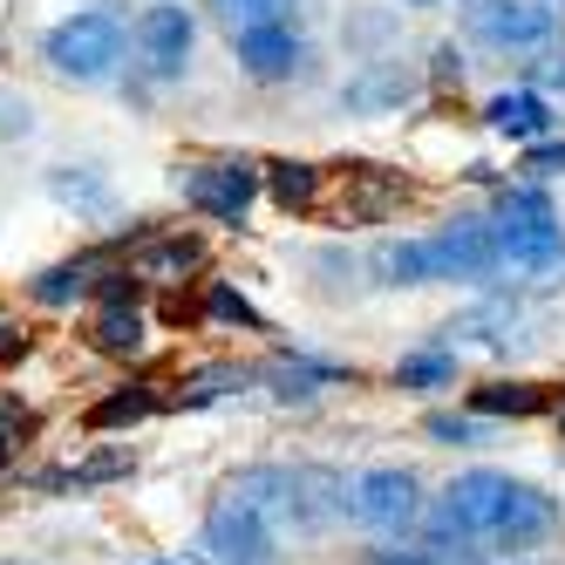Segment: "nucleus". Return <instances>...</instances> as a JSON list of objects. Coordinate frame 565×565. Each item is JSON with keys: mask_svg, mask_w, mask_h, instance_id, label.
Returning <instances> with one entry per match:
<instances>
[{"mask_svg": "<svg viewBox=\"0 0 565 565\" xmlns=\"http://www.w3.org/2000/svg\"><path fill=\"white\" fill-rule=\"evenodd\" d=\"M558 524H565V504L552 491H539L532 477H511V470H463L423 511L429 539L477 545L483 558L491 552H539Z\"/></svg>", "mask_w": 565, "mask_h": 565, "instance_id": "obj_1", "label": "nucleus"}, {"mask_svg": "<svg viewBox=\"0 0 565 565\" xmlns=\"http://www.w3.org/2000/svg\"><path fill=\"white\" fill-rule=\"evenodd\" d=\"M369 273L382 287H498L504 279V259H498V232L491 218H450L443 232H423V238H388L375 246Z\"/></svg>", "mask_w": 565, "mask_h": 565, "instance_id": "obj_2", "label": "nucleus"}, {"mask_svg": "<svg viewBox=\"0 0 565 565\" xmlns=\"http://www.w3.org/2000/svg\"><path fill=\"white\" fill-rule=\"evenodd\" d=\"M491 232H498L504 273H518V279H552V273H565V225H558V205L545 198L539 178H524V184H511L498 198Z\"/></svg>", "mask_w": 565, "mask_h": 565, "instance_id": "obj_3", "label": "nucleus"}, {"mask_svg": "<svg viewBox=\"0 0 565 565\" xmlns=\"http://www.w3.org/2000/svg\"><path fill=\"white\" fill-rule=\"evenodd\" d=\"M130 55V28L116 21L109 8H75L42 34V62L68 83H109Z\"/></svg>", "mask_w": 565, "mask_h": 565, "instance_id": "obj_4", "label": "nucleus"}, {"mask_svg": "<svg viewBox=\"0 0 565 565\" xmlns=\"http://www.w3.org/2000/svg\"><path fill=\"white\" fill-rule=\"evenodd\" d=\"M423 511H429L423 477L402 470V463H375V470H361V477L348 483V518L361 524V532L388 539V545L409 539V532H423Z\"/></svg>", "mask_w": 565, "mask_h": 565, "instance_id": "obj_5", "label": "nucleus"}, {"mask_svg": "<svg viewBox=\"0 0 565 565\" xmlns=\"http://www.w3.org/2000/svg\"><path fill=\"white\" fill-rule=\"evenodd\" d=\"M198 565H273L279 558V532H273V518H259L246 498H232L218 491L205 524H198V545H191Z\"/></svg>", "mask_w": 565, "mask_h": 565, "instance_id": "obj_6", "label": "nucleus"}, {"mask_svg": "<svg viewBox=\"0 0 565 565\" xmlns=\"http://www.w3.org/2000/svg\"><path fill=\"white\" fill-rule=\"evenodd\" d=\"M259 191H266V178H259V164H246V157H205V164L178 171V198L212 225H246Z\"/></svg>", "mask_w": 565, "mask_h": 565, "instance_id": "obj_7", "label": "nucleus"}, {"mask_svg": "<svg viewBox=\"0 0 565 565\" xmlns=\"http://www.w3.org/2000/svg\"><path fill=\"white\" fill-rule=\"evenodd\" d=\"M463 28H470V42L498 49V55H518V49L558 42V8H545V0H470Z\"/></svg>", "mask_w": 565, "mask_h": 565, "instance_id": "obj_8", "label": "nucleus"}, {"mask_svg": "<svg viewBox=\"0 0 565 565\" xmlns=\"http://www.w3.org/2000/svg\"><path fill=\"white\" fill-rule=\"evenodd\" d=\"M130 49H137V62L157 75V83H178V75L191 68V49H198L191 8H178V0H150V8L137 14V28H130Z\"/></svg>", "mask_w": 565, "mask_h": 565, "instance_id": "obj_9", "label": "nucleus"}, {"mask_svg": "<svg viewBox=\"0 0 565 565\" xmlns=\"http://www.w3.org/2000/svg\"><path fill=\"white\" fill-rule=\"evenodd\" d=\"M348 518V477L328 463H287V532L320 539Z\"/></svg>", "mask_w": 565, "mask_h": 565, "instance_id": "obj_10", "label": "nucleus"}, {"mask_svg": "<svg viewBox=\"0 0 565 565\" xmlns=\"http://www.w3.org/2000/svg\"><path fill=\"white\" fill-rule=\"evenodd\" d=\"M232 55H238V68H246L253 83H287V75L307 62V42H300L294 21H266V28L232 34Z\"/></svg>", "mask_w": 565, "mask_h": 565, "instance_id": "obj_11", "label": "nucleus"}, {"mask_svg": "<svg viewBox=\"0 0 565 565\" xmlns=\"http://www.w3.org/2000/svg\"><path fill=\"white\" fill-rule=\"evenodd\" d=\"M409 96H416V68L395 62V55L361 62V75H348V83H341V109L348 116H382V109H402Z\"/></svg>", "mask_w": 565, "mask_h": 565, "instance_id": "obj_12", "label": "nucleus"}, {"mask_svg": "<svg viewBox=\"0 0 565 565\" xmlns=\"http://www.w3.org/2000/svg\"><path fill=\"white\" fill-rule=\"evenodd\" d=\"M116 266V253L103 246V253H75V259H62V266H42L28 279V300L34 307H75V300H89L96 287H103V273Z\"/></svg>", "mask_w": 565, "mask_h": 565, "instance_id": "obj_13", "label": "nucleus"}, {"mask_svg": "<svg viewBox=\"0 0 565 565\" xmlns=\"http://www.w3.org/2000/svg\"><path fill=\"white\" fill-rule=\"evenodd\" d=\"M198 266H205V246L191 232H137V246H130V273L150 279V287H171V279H184Z\"/></svg>", "mask_w": 565, "mask_h": 565, "instance_id": "obj_14", "label": "nucleus"}, {"mask_svg": "<svg viewBox=\"0 0 565 565\" xmlns=\"http://www.w3.org/2000/svg\"><path fill=\"white\" fill-rule=\"evenodd\" d=\"M443 334H457V348H518L524 341V307L511 294H491L483 307H470L463 320H450Z\"/></svg>", "mask_w": 565, "mask_h": 565, "instance_id": "obj_15", "label": "nucleus"}, {"mask_svg": "<svg viewBox=\"0 0 565 565\" xmlns=\"http://www.w3.org/2000/svg\"><path fill=\"white\" fill-rule=\"evenodd\" d=\"M266 191H273V205L287 212V218H307L320 212V198H328V171L307 164V157H273V164H259Z\"/></svg>", "mask_w": 565, "mask_h": 565, "instance_id": "obj_16", "label": "nucleus"}, {"mask_svg": "<svg viewBox=\"0 0 565 565\" xmlns=\"http://www.w3.org/2000/svg\"><path fill=\"white\" fill-rule=\"evenodd\" d=\"M470 409L477 416H511V423H524V416H545V409H558V388L552 382H477L470 388Z\"/></svg>", "mask_w": 565, "mask_h": 565, "instance_id": "obj_17", "label": "nucleus"}, {"mask_svg": "<svg viewBox=\"0 0 565 565\" xmlns=\"http://www.w3.org/2000/svg\"><path fill=\"white\" fill-rule=\"evenodd\" d=\"M49 191H55V205L75 212V218H109L116 212V184L96 164H55L49 171Z\"/></svg>", "mask_w": 565, "mask_h": 565, "instance_id": "obj_18", "label": "nucleus"}, {"mask_svg": "<svg viewBox=\"0 0 565 565\" xmlns=\"http://www.w3.org/2000/svg\"><path fill=\"white\" fill-rule=\"evenodd\" d=\"M483 124H491L498 137H511V143H539L552 130V103L539 89H504V96L483 103Z\"/></svg>", "mask_w": 565, "mask_h": 565, "instance_id": "obj_19", "label": "nucleus"}, {"mask_svg": "<svg viewBox=\"0 0 565 565\" xmlns=\"http://www.w3.org/2000/svg\"><path fill=\"white\" fill-rule=\"evenodd\" d=\"M266 382H273L279 402H313L320 388H341L354 375L334 369V361H313V354H279V361H266Z\"/></svg>", "mask_w": 565, "mask_h": 565, "instance_id": "obj_20", "label": "nucleus"}, {"mask_svg": "<svg viewBox=\"0 0 565 565\" xmlns=\"http://www.w3.org/2000/svg\"><path fill=\"white\" fill-rule=\"evenodd\" d=\"M143 341H150V320L137 313V300H103L96 307V320H89V348L96 354L130 361V354H143Z\"/></svg>", "mask_w": 565, "mask_h": 565, "instance_id": "obj_21", "label": "nucleus"}, {"mask_svg": "<svg viewBox=\"0 0 565 565\" xmlns=\"http://www.w3.org/2000/svg\"><path fill=\"white\" fill-rule=\"evenodd\" d=\"M395 388L409 395H436V388H457V354L450 348H416L395 361Z\"/></svg>", "mask_w": 565, "mask_h": 565, "instance_id": "obj_22", "label": "nucleus"}, {"mask_svg": "<svg viewBox=\"0 0 565 565\" xmlns=\"http://www.w3.org/2000/svg\"><path fill=\"white\" fill-rule=\"evenodd\" d=\"M157 409V388L150 382H124V388H109L96 409H89V429H130Z\"/></svg>", "mask_w": 565, "mask_h": 565, "instance_id": "obj_23", "label": "nucleus"}, {"mask_svg": "<svg viewBox=\"0 0 565 565\" xmlns=\"http://www.w3.org/2000/svg\"><path fill=\"white\" fill-rule=\"evenodd\" d=\"M423 436L443 443V450H477V443H491V416H457V409H429L423 416Z\"/></svg>", "mask_w": 565, "mask_h": 565, "instance_id": "obj_24", "label": "nucleus"}, {"mask_svg": "<svg viewBox=\"0 0 565 565\" xmlns=\"http://www.w3.org/2000/svg\"><path fill=\"white\" fill-rule=\"evenodd\" d=\"M205 320H218V328H246V334H266V313L238 294V287H225V279H205Z\"/></svg>", "mask_w": 565, "mask_h": 565, "instance_id": "obj_25", "label": "nucleus"}, {"mask_svg": "<svg viewBox=\"0 0 565 565\" xmlns=\"http://www.w3.org/2000/svg\"><path fill=\"white\" fill-rule=\"evenodd\" d=\"M205 8L218 14L225 34H246V28H266V21H287L294 0H205Z\"/></svg>", "mask_w": 565, "mask_h": 565, "instance_id": "obj_26", "label": "nucleus"}, {"mask_svg": "<svg viewBox=\"0 0 565 565\" xmlns=\"http://www.w3.org/2000/svg\"><path fill=\"white\" fill-rule=\"evenodd\" d=\"M246 382H253V369H238V361H218V369H198V375H191L184 402H218V395L246 388Z\"/></svg>", "mask_w": 565, "mask_h": 565, "instance_id": "obj_27", "label": "nucleus"}, {"mask_svg": "<svg viewBox=\"0 0 565 565\" xmlns=\"http://www.w3.org/2000/svg\"><path fill=\"white\" fill-rule=\"evenodd\" d=\"M137 470V457L130 450H103V457H89L83 470H68V477H49V483H75V491H89V483H109V477H130Z\"/></svg>", "mask_w": 565, "mask_h": 565, "instance_id": "obj_28", "label": "nucleus"}, {"mask_svg": "<svg viewBox=\"0 0 565 565\" xmlns=\"http://www.w3.org/2000/svg\"><path fill=\"white\" fill-rule=\"evenodd\" d=\"M518 171H524V178H539V184H545V178H565V143H558V137H539V143H524Z\"/></svg>", "mask_w": 565, "mask_h": 565, "instance_id": "obj_29", "label": "nucleus"}, {"mask_svg": "<svg viewBox=\"0 0 565 565\" xmlns=\"http://www.w3.org/2000/svg\"><path fill=\"white\" fill-rule=\"evenodd\" d=\"M21 436H28V409H21V395H0V470L14 463Z\"/></svg>", "mask_w": 565, "mask_h": 565, "instance_id": "obj_30", "label": "nucleus"}, {"mask_svg": "<svg viewBox=\"0 0 565 565\" xmlns=\"http://www.w3.org/2000/svg\"><path fill=\"white\" fill-rule=\"evenodd\" d=\"M28 130H34L28 96H0V137H28Z\"/></svg>", "mask_w": 565, "mask_h": 565, "instance_id": "obj_31", "label": "nucleus"}, {"mask_svg": "<svg viewBox=\"0 0 565 565\" xmlns=\"http://www.w3.org/2000/svg\"><path fill=\"white\" fill-rule=\"evenodd\" d=\"M21 354H28V328L21 320H0V369H14Z\"/></svg>", "mask_w": 565, "mask_h": 565, "instance_id": "obj_32", "label": "nucleus"}, {"mask_svg": "<svg viewBox=\"0 0 565 565\" xmlns=\"http://www.w3.org/2000/svg\"><path fill=\"white\" fill-rule=\"evenodd\" d=\"M539 83L545 89H565V55H552V68H539Z\"/></svg>", "mask_w": 565, "mask_h": 565, "instance_id": "obj_33", "label": "nucleus"}, {"mask_svg": "<svg viewBox=\"0 0 565 565\" xmlns=\"http://www.w3.org/2000/svg\"><path fill=\"white\" fill-rule=\"evenodd\" d=\"M361 565H416V558H409V552H369Z\"/></svg>", "mask_w": 565, "mask_h": 565, "instance_id": "obj_34", "label": "nucleus"}, {"mask_svg": "<svg viewBox=\"0 0 565 565\" xmlns=\"http://www.w3.org/2000/svg\"><path fill=\"white\" fill-rule=\"evenodd\" d=\"M402 8H443V0H402Z\"/></svg>", "mask_w": 565, "mask_h": 565, "instance_id": "obj_35", "label": "nucleus"}, {"mask_svg": "<svg viewBox=\"0 0 565 565\" xmlns=\"http://www.w3.org/2000/svg\"><path fill=\"white\" fill-rule=\"evenodd\" d=\"M130 565H178V558H130Z\"/></svg>", "mask_w": 565, "mask_h": 565, "instance_id": "obj_36", "label": "nucleus"}]
</instances>
